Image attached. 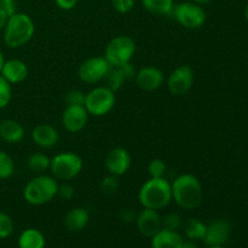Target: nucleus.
I'll use <instances>...</instances> for the list:
<instances>
[{"instance_id": "f257e3e1", "label": "nucleus", "mask_w": 248, "mask_h": 248, "mask_svg": "<svg viewBox=\"0 0 248 248\" xmlns=\"http://www.w3.org/2000/svg\"><path fill=\"white\" fill-rule=\"evenodd\" d=\"M172 200L183 210H195L201 205L203 190L198 177L184 173L177 177L171 184Z\"/></svg>"}, {"instance_id": "f03ea898", "label": "nucleus", "mask_w": 248, "mask_h": 248, "mask_svg": "<svg viewBox=\"0 0 248 248\" xmlns=\"http://www.w3.org/2000/svg\"><path fill=\"white\" fill-rule=\"evenodd\" d=\"M138 201L143 208L155 211L164 210L172 201L171 183L165 177L149 178L140 188Z\"/></svg>"}, {"instance_id": "7ed1b4c3", "label": "nucleus", "mask_w": 248, "mask_h": 248, "mask_svg": "<svg viewBox=\"0 0 248 248\" xmlns=\"http://www.w3.org/2000/svg\"><path fill=\"white\" fill-rule=\"evenodd\" d=\"M35 33L31 17L24 12H16L9 17L4 28V43L10 48H19L29 43Z\"/></svg>"}, {"instance_id": "20e7f679", "label": "nucleus", "mask_w": 248, "mask_h": 248, "mask_svg": "<svg viewBox=\"0 0 248 248\" xmlns=\"http://www.w3.org/2000/svg\"><path fill=\"white\" fill-rule=\"evenodd\" d=\"M58 181L48 174H35L26 184L23 198L31 206H43L52 201L57 196Z\"/></svg>"}, {"instance_id": "39448f33", "label": "nucleus", "mask_w": 248, "mask_h": 248, "mask_svg": "<svg viewBox=\"0 0 248 248\" xmlns=\"http://www.w3.org/2000/svg\"><path fill=\"white\" fill-rule=\"evenodd\" d=\"M84 162L78 154L63 152L51 159V176L60 182H69L77 178L82 171Z\"/></svg>"}, {"instance_id": "423d86ee", "label": "nucleus", "mask_w": 248, "mask_h": 248, "mask_svg": "<svg viewBox=\"0 0 248 248\" xmlns=\"http://www.w3.org/2000/svg\"><path fill=\"white\" fill-rule=\"evenodd\" d=\"M136 53V41L128 35H116L107 44L104 58L111 67L131 62Z\"/></svg>"}, {"instance_id": "0eeeda50", "label": "nucleus", "mask_w": 248, "mask_h": 248, "mask_svg": "<svg viewBox=\"0 0 248 248\" xmlns=\"http://www.w3.org/2000/svg\"><path fill=\"white\" fill-rule=\"evenodd\" d=\"M115 92L103 85V86H96L87 92L84 107L89 115L101 118L110 113L115 107Z\"/></svg>"}, {"instance_id": "6e6552de", "label": "nucleus", "mask_w": 248, "mask_h": 248, "mask_svg": "<svg viewBox=\"0 0 248 248\" xmlns=\"http://www.w3.org/2000/svg\"><path fill=\"white\" fill-rule=\"evenodd\" d=\"M172 16L174 17L177 23L191 31L201 28L207 18L205 10L201 7V5L194 1H183L174 5Z\"/></svg>"}, {"instance_id": "1a4fd4ad", "label": "nucleus", "mask_w": 248, "mask_h": 248, "mask_svg": "<svg viewBox=\"0 0 248 248\" xmlns=\"http://www.w3.org/2000/svg\"><path fill=\"white\" fill-rule=\"evenodd\" d=\"M109 68L110 64L104 58V56H94L81 62L78 68V77L85 84H98L103 81Z\"/></svg>"}, {"instance_id": "9d476101", "label": "nucleus", "mask_w": 248, "mask_h": 248, "mask_svg": "<svg viewBox=\"0 0 248 248\" xmlns=\"http://www.w3.org/2000/svg\"><path fill=\"white\" fill-rule=\"evenodd\" d=\"M195 80L194 70L190 65H179L171 72L166 80L167 90L173 96H183L191 90Z\"/></svg>"}, {"instance_id": "9b49d317", "label": "nucleus", "mask_w": 248, "mask_h": 248, "mask_svg": "<svg viewBox=\"0 0 248 248\" xmlns=\"http://www.w3.org/2000/svg\"><path fill=\"white\" fill-rule=\"evenodd\" d=\"M132 164L131 154L125 148H113L108 152L106 159H104V165H106L107 171L109 174L121 177L128 172Z\"/></svg>"}, {"instance_id": "f8f14e48", "label": "nucleus", "mask_w": 248, "mask_h": 248, "mask_svg": "<svg viewBox=\"0 0 248 248\" xmlns=\"http://www.w3.org/2000/svg\"><path fill=\"white\" fill-rule=\"evenodd\" d=\"M232 236V224L225 219H215L206 225L202 241L207 247L224 246Z\"/></svg>"}, {"instance_id": "ddd939ff", "label": "nucleus", "mask_w": 248, "mask_h": 248, "mask_svg": "<svg viewBox=\"0 0 248 248\" xmlns=\"http://www.w3.org/2000/svg\"><path fill=\"white\" fill-rule=\"evenodd\" d=\"M89 113L84 106H67L62 113V125L69 133H78L84 130L89 121Z\"/></svg>"}, {"instance_id": "4468645a", "label": "nucleus", "mask_w": 248, "mask_h": 248, "mask_svg": "<svg viewBox=\"0 0 248 248\" xmlns=\"http://www.w3.org/2000/svg\"><path fill=\"white\" fill-rule=\"evenodd\" d=\"M135 222L138 232L143 236L150 239L162 229V218L159 211L150 210V208H142L136 215Z\"/></svg>"}, {"instance_id": "2eb2a0df", "label": "nucleus", "mask_w": 248, "mask_h": 248, "mask_svg": "<svg viewBox=\"0 0 248 248\" xmlns=\"http://www.w3.org/2000/svg\"><path fill=\"white\" fill-rule=\"evenodd\" d=\"M135 80L140 90L152 92L161 87L165 81V75L160 68L155 67V65H147V67H143L137 70Z\"/></svg>"}, {"instance_id": "dca6fc26", "label": "nucleus", "mask_w": 248, "mask_h": 248, "mask_svg": "<svg viewBox=\"0 0 248 248\" xmlns=\"http://www.w3.org/2000/svg\"><path fill=\"white\" fill-rule=\"evenodd\" d=\"M31 140L43 149L53 148L60 140V133L50 124H39L31 131Z\"/></svg>"}, {"instance_id": "f3484780", "label": "nucleus", "mask_w": 248, "mask_h": 248, "mask_svg": "<svg viewBox=\"0 0 248 248\" xmlns=\"http://www.w3.org/2000/svg\"><path fill=\"white\" fill-rule=\"evenodd\" d=\"M28 65H27L26 62H23L21 60H16V58H12V60L5 61L0 74L10 84L16 85L23 82L28 78Z\"/></svg>"}, {"instance_id": "a211bd4d", "label": "nucleus", "mask_w": 248, "mask_h": 248, "mask_svg": "<svg viewBox=\"0 0 248 248\" xmlns=\"http://www.w3.org/2000/svg\"><path fill=\"white\" fill-rule=\"evenodd\" d=\"M26 132L21 123L14 119H5L0 121V138L10 144H18L23 140Z\"/></svg>"}, {"instance_id": "6ab92c4d", "label": "nucleus", "mask_w": 248, "mask_h": 248, "mask_svg": "<svg viewBox=\"0 0 248 248\" xmlns=\"http://www.w3.org/2000/svg\"><path fill=\"white\" fill-rule=\"evenodd\" d=\"M90 222V213L84 207H74L65 215L64 225L69 232H79L87 227Z\"/></svg>"}, {"instance_id": "aec40b11", "label": "nucleus", "mask_w": 248, "mask_h": 248, "mask_svg": "<svg viewBox=\"0 0 248 248\" xmlns=\"http://www.w3.org/2000/svg\"><path fill=\"white\" fill-rule=\"evenodd\" d=\"M183 237L178 232L161 229L152 237V248H182Z\"/></svg>"}, {"instance_id": "412c9836", "label": "nucleus", "mask_w": 248, "mask_h": 248, "mask_svg": "<svg viewBox=\"0 0 248 248\" xmlns=\"http://www.w3.org/2000/svg\"><path fill=\"white\" fill-rule=\"evenodd\" d=\"M46 240L43 232L34 228L23 230L18 237L19 248H45Z\"/></svg>"}, {"instance_id": "4be33fe9", "label": "nucleus", "mask_w": 248, "mask_h": 248, "mask_svg": "<svg viewBox=\"0 0 248 248\" xmlns=\"http://www.w3.org/2000/svg\"><path fill=\"white\" fill-rule=\"evenodd\" d=\"M142 5L155 16H171L174 7L173 0H142Z\"/></svg>"}, {"instance_id": "5701e85b", "label": "nucleus", "mask_w": 248, "mask_h": 248, "mask_svg": "<svg viewBox=\"0 0 248 248\" xmlns=\"http://www.w3.org/2000/svg\"><path fill=\"white\" fill-rule=\"evenodd\" d=\"M50 164L51 159L44 153H33L27 161L29 171L34 174H44L47 170H50Z\"/></svg>"}, {"instance_id": "b1692460", "label": "nucleus", "mask_w": 248, "mask_h": 248, "mask_svg": "<svg viewBox=\"0 0 248 248\" xmlns=\"http://www.w3.org/2000/svg\"><path fill=\"white\" fill-rule=\"evenodd\" d=\"M184 234L188 237V240H193V241L203 240L206 234V224L198 218H190L184 224Z\"/></svg>"}, {"instance_id": "393cba45", "label": "nucleus", "mask_w": 248, "mask_h": 248, "mask_svg": "<svg viewBox=\"0 0 248 248\" xmlns=\"http://www.w3.org/2000/svg\"><path fill=\"white\" fill-rule=\"evenodd\" d=\"M104 86L108 87L109 90H111L113 92H116L118 90H120L123 87L124 82L126 81L125 78H124L123 73L120 72L118 67H111L109 68L108 73H107L106 78H104Z\"/></svg>"}, {"instance_id": "a878e982", "label": "nucleus", "mask_w": 248, "mask_h": 248, "mask_svg": "<svg viewBox=\"0 0 248 248\" xmlns=\"http://www.w3.org/2000/svg\"><path fill=\"white\" fill-rule=\"evenodd\" d=\"M15 173V162L4 150H0V179H9Z\"/></svg>"}, {"instance_id": "bb28decb", "label": "nucleus", "mask_w": 248, "mask_h": 248, "mask_svg": "<svg viewBox=\"0 0 248 248\" xmlns=\"http://www.w3.org/2000/svg\"><path fill=\"white\" fill-rule=\"evenodd\" d=\"M166 170V164L164 160L159 159V157L152 159L148 164V173H149L150 178H162L165 177Z\"/></svg>"}, {"instance_id": "cd10ccee", "label": "nucleus", "mask_w": 248, "mask_h": 248, "mask_svg": "<svg viewBox=\"0 0 248 248\" xmlns=\"http://www.w3.org/2000/svg\"><path fill=\"white\" fill-rule=\"evenodd\" d=\"M12 98L11 84L0 74V109L6 108Z\"/></svg>"}, {"instance_id": "c85d7f7f", "label": "nucleus", "mask_w": 248, "mask_h": 248, "mask_svg": "<svg viewBox=\"0 0 248 248\" xmlns=\"http://www.w3.org/2000/svg\"><path fill=\"white\" fill-rule=\"evenodd\" d=\"M14 220L7 213L0 211V240L7 239L14 232Z\"/></svg>"}, {"instance_id": "c756f323", "label": "nucleus", "mask_w": 248, "mask_h": 248, "mask_svg": "<svg viewBox=\"0 0 248 248\" xmlns=\"http://www.w3.org/2000/svg\"><path fill=\"white\" fill-rule=\"evenodd\" d=\"M119 188V177L108 174L101 182V191L106 195H113Z\"/></svg>"}, {"instance_id": "7c9ffc66", "label": "nucleus", "mask_w": 248, "mask_h": 248, "mask_svg": "<svg viewBox=\"0 0 248 248\" xmlns=\"http://www.w3.org/2000/svg\"><path fill=\"white\" fill-rule=\"evenodd\" d=\"M182 227V217L178 213H169L162 218V229L178 232Z\"/></svg>"}, {"instance_id": "2f4dec72", "label": "nucleus", "mask_w": 248, "mask_h": 248, "mask_svg": "<svg viewBox=\"0 0 248 248\" xmlns=\"http://www.w3.org/2000/svg\"><path fill=\"white\" fill-rule=\"evenodd\" d=\"M85 97L86 93H84L80 90H70L67 94H65V103L67 106H84L85 104Z\"/></svg>"}, {"instance_id": "473e14b6", "label": "nucleus", "mask_w": 248, "mask_h": 248, "mask_svg": "<svg viewBox=\"0 0 248 248\" xmlns=\"http://www.w3.org/2000/svg\"><path fill=\"white\" fill-rule=\"evenodd\" d=\"M114 10L119 14H128L135 7L136 0H110Z\"/></svg>"}, {"instance_id": "72a5a7b5", "label": "nucleus", "mask_w": 248, "mask_h": 248, "mask_svg": "<svg viewBox=\"0 0 248 248\" xmlns=\"http://www.w3.org/2000/svg\"><path fill=\"white\" fill-rule=\"evenodd\" d=\"M75 195V190L69 183L67 182H63L62 184L58 183L57 188V196L58 198L63 199V200H72Z\"/></svg>"}, {"instance_id": "f704fd0d", "label": "nucleus", "mask_w": 248, "mask_h": 248, "mask_svg": "<svg viewBox=\"0 0 248 248\" xmlns=\"http://www.w3.org/2000/svg\"><path fill=\"white\" fill-rule=\"evenodd\" d=\"M0 10L7 15V17L12 16L17 12L16 0H0Z\"/></svg>"}, {"instance_id": "c9c22d12", "label": "nucleus", "mask_w": 248, "mask_h": 248, "mask_svg": "<svg viewBox=\"0 0 248 248\" xmlns=\"http://www.w3.org/2000/svg\"><path fill=\"white\" fill-rule=\"evenodd\" d=\"M119 69H120V72L123 73L124 78H125V80H131V79H135L136 74H137V70H136V68L133 67V64L131 62L126 63V64H123L120 65V67H118Z\"/></svg>"}, {"instance_id": "e433bc0d", "label": "nucleus", "mask_w": 248, "mask_h": 248, "mask_svg": "<svg viewBox=\"0 0 248 248\" xmlns=\"http://www.w3.org/2000/svg\"><path fill=\"white\" fill-rule=\"evenodd\" d=\"M55 2L61 10L69 11V10H73L75 6H77L79 0H55Z\"/></svg>"}, {"instance_id": "4c0bfd02", "label": "nucleus", "mask_w": 248, "mask_h": 248, "mask_svg": "<svg viewBox=\"0 0 248 248\" xmlns=\"http://www.w3.org/2000/svg\"><path fill=\"white\" fill-rule=\"evenodd\" d=\"M120 217H121V219H123L124 222H126V223H130V222H132V220L136 219V215L131 210H123V211H121Z\"/></svg>"}, {"instance_id": "58836bf2", "label": "nucleus", "mask_w": 248, "mask_h": 248, "mask_svg": "<svg viewBox=\"0 0 248 248\" xmlns=\"http://www.w3.org/2000/svg\"><path fill=\"white\" fill-rule=\"evenodd\" d=\"M7 19H9L7 15L0 10V31H4L5 26H6V23H7Z\"/></svg>"}, {"instance_id": "ea45409f", "label": "nucleus", "mask_w": 248, "mask_h": 248, "mask_svg": "<svg viewBox=\"0 0 248 248\" xmlns=\"http://www.w3.org/2000/svg\"><path fill=\"white\" fill-rule=\"evenodd\" d=\"M182 248H199L196 241H193V240H186V241L183 242V246Z\"/></svg>"}, {"instance_id": "a19ab883", "label": "nucleus", "mask_w": 248, "mask_h": 248, "mask_svg": "<svg viewBox=\"0 0 248 248\" xmlns=\"http://www.w3.org/2000/svg\"><path fill=\"white\" fill-rule=\"evenodd\" d=\"M4 63H5L4 53H2V51L0 50V72H1V68H2V65H4Z\"/></svg>"}, {"instance_id": "79ce46f5", "label": "nucleus", "mask_w": 248, "mask_h": 248, "mask_svg": "<svg viewBox=\"0 0 248 248\" xmlns=\"http://www.w3.org/2000/svg\"><path fill=\"white\" fill-rule=\"evenodd\" d=\"M194 2H196V4L199 5H203V4H207V2L212 1V0H193Z\"/></svg>"}, {"instance_id": "37998d69", "label": "nucleus", "mask_w": 248, "mask_h": 248, "mask_svg": "<svg viewBox=\"0 0 248 248\" xmlns=\"http://www.w3.org/2000/svg\"><path fill=\"white\" fill-rule=\"evenodd\" d=\"M245 17H246V19L248 21V4L246 5V7H245Z\"/></svg>"}, {"instance_id": "c03bdc74", "label": "nucleus", "mask_w": 248, "mask_h": 248, "mask_svg": "<svg viewBox=\"0 0 248 248\" xmlns=\"http://www.w3.org/2000/svg\"><path fill=\"white\" fill-rule=\"evenodd\" d=\"M207 248H224L223 246H211V247H207Z\"/></svg>"}]
</instances>
